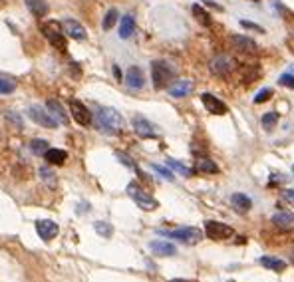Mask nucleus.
Masks as SVG:
<instances>
[{
	"label": "nucleus",
	"instance_id": "obj_30",
	"mask_svg": "<svg viewBox=\"0 0 294 282\" xmlns=\"http://www.w3.org/2000/svg\"><path fill=\"white\" fill-rule=\"evenodd\" d=\"M40 179H42V183H46L48 187H56V173H54L52 169L42 167V169H40Z\"/></svg>",
	"mask_w": 294,
	"mask_h": 282
},
{
	"label": "nucleus",
	"instance_id": "obj_7",
	"mask_svg": "<svg viewBox=\"0 0 294 282\" xmlns=\"http://www.w3.org/2000/svg\"><path fill=\"white\" fill-rule=\"evenodd\" d=\"M205 235L213 241H225V239H231L235 233L229 225L225 223H219V221H209L205 223Z\"/></svg>",
	"mask_w": 294,
	"mask_h": 282
},
{
	"label": "nucleus",
	"instance_id": "obj_6",
	"mask_svg": "<svg viewBox=\"0 0 294 282\" xmlns=\"http://www.w3.org/2000/svg\"><path fill=\"white\" fill-rule=\"evenodd\" d=\"M167 237L175 239V241H181V243H187V245H197L203 239V233L197 227H181V229L169 231Z\"/></svg>",
	"mask_w": 294,
	"mask_h": 282
},
{
	"label": "nucleus",
	"instance_id": "obj_5",
	"mask_svg": "<svg viewBox=\"0 0 294 282\" xmlns=\"http://www.w3.org/2000/svg\"><path fill=\"white\" fill-rule=\"evenodd\" d=\"M28 118H30L34 124L42 126V128H50V130L58 128V122H56V120L52 118V114H50L46 108H42V106H30V108H28Z\"/></svg>",
	"mask_w": 294,
	"mask_h": 282
},
{
	"label": "nucleus",
	"instance_id": "obj_8",
	"mask_svg": "<svg viewBox=\"0 0 294 282\" xmlns=\"http://www.w3.org/2000/svg\"><path fill=\"white\" fill-rule=\"evenodd\" d=\"M70 114L80 126H90L92 124V114L80 100H70Z\"/></svg>",
	"mask_w": 294,
	"mask_h": 282
},
{
	"label": "nucleus",
	"instance_id": "obj_21",
	"mask_svg": "<svg viewBox=\"0 0 294 282\" xmlns=\"http://www.w3.org/2000/svg\"><path fill=\"white\" fill-rule=\"evenodd\" d=\"M259 265H263L265 269L275 271V273H285L287 271V263L283 259H279V257H261Z\"/></svg>",
	"mask_w": 294,
	"mask_h": 282
},
{
	"label": "nucleus",
	"instance_id": "obj_42",
	"mask_svg": "<svg viewBox=\"0 0 294 282\" xmlns=\"http://www.w3.org/2000/svg\"><path fill=\"white\" fill-rule=\"evenodd\" d=\"M171 282H189V281H181V279H177V281H171Z\"/></svg>",
	"mask_w": 294,
	"mask_h": 282
},
{
	"label": "nucleus",
	"instance_id": "obj_16",
	"mask_svg": "<svg viewBox=\"0 0 294 282\" xmlns=\"http://www.w3.org/2000/svg\"><path fill=\"white\" fill-rule=\"evenodd\" d=\"M271 221H273V225H275L277 229H281V231H293L294 229V215L289 213V211H279V213H275Z\"/></svg>",
	"mask_w": 294,
	"mask_h": 282
},
{
	"label": "nucleus",
	"instance_id": "obj_25",
	"mask_svg": "<svg viewBox=\"0 0 294 282\" xmlns=\"http://www.w3.org/2000/svg\"><path fill=\"white\" fill-rule=\"evenodd\" d=\"M193 16L197 18V22H201L203 26H211V16H209V12L203 8V6H199V4H193Z\"/></svg>",
	"mask_w": 294,
	"mask_h": 282
},
{
	"label": "nucleus",
	"instance_id": "obj_12",
	"mask_svg": "<svg viewBox=\"0 0 294 282\" xmlns=\"http://www.w3.org/2000/svg\"><path fill=\"white\" fill-rule=\"evenodd\" d=\"M126 84L132 88V90H142L146 86V76H144V70L140 66H132L128 68L126 72Z\"/></svg>",
	"mask_w": 294,
	"mask_h": 282
},
{
	"label": "nucleus",
	"instance_id": "obj_4",
	"mask_svg": "<svg viewBox=\"0 0 294 282\" xmlns=\"http://www.w3.org/2000/svg\"><path fill=\"white\" fill-rule=\"evenodd\" d=\"M62 28H64V26H60L58 22H48V24L42 26L44 36H46L48 42H50L54 48H58V50H66V36H64V30H62Z\"/></svg>",
	"mask_w": 294,
	"mask_h": 282
},
{
	"label": "nucleus",
	"instance_id": "obj_38",
	"mask_svg": "<svg viewBox=\"0 0 294 282\" xmlns=\"http://www.w3.org/2000/svg\"><path fill=\"white\" fill-rule=\"evenodd\" d=\"M241 26H243V28H247V30H255V32H263V34H265V30H263L261 26H257V24L249 22V20H241Z\"/></svg>",
	"mask_w": 294,
	"mask_h": 282
},
{
	"label": "nucleus",
	"instance_id": "obj_11",
	"mask_svg": "<svg viewBox=\"0 0 294 282\" xmlns=\"http://www.w3.org/2000/svg\"><path fill=\"white\" fill-rule=\"evenodd\" d=\"M201 102L205 106V110L213 116H225L227 114V104H223L219 98H215L213 94H203L201 96Z\"/></svg>",
	"mask_w": 294,
	"mask_h": 282
},
{
	"label": "nucleus",
	"instance_id": "obj_18",
	"mask_svg": "<svg viewBox=\"0 0 294 282\" xmlns=\"http://www.w3.org/2000/svg\"><path fill=\"white\" fill-rule=\"evenodd\" d=\"M231 203H233V207L237 209V213H241V215L249 213L251 207H253L251 197H247L245 193H233V195H231Z\"/></svg>",
	"mask_w": 294,
	"mask_h": 282
},
{
	"label": "nucleus",
	"instance_id": "obj_24",
	"mask_svg": "<svg viewBox=\"0 0 294 282\" xmlns=\"http://www.w3.org/2000/svg\"><path fill=\"white\" fill-rule=\"evenodd\" d=\"M44 157H46V161H48L50 165H64L66 159H68V153H66L64 149H56V147H52V149L46 151Z\"/></svg>",
	"mask_w": 294,
	"mask_h": 282
},
{
	"label": "nucleus",
	"instance_id": "obj_29",
	"mask_svg": "<svg viewBox=\"0 0 294 282\" xmlns=\"http://www.w3.org/2000/svg\"><path fill=\"white\" fill-rule=\"evenodd\" d=\"M197 171H201V173H219V167L211 159H199L197 161Z\"/></svg>",
	"mask_w": 294,
	"mask_h": 282
},
{
	"label": "nucleus",
	"instance_id": "obj_28",
	"mask_svg": "<svg viewBox=\"0 0 294 282\" xmlns=\"http://www.w3.org/2000/svg\"><path fill=\"white\" fill-rule=\"evenodd\" d=\"M48 145H50V143L46 140H32L30 141V151H32L34 155H46V151L50 149Z\"/></svg>",
	"mask_w": 294,
	"mask_h": 282
},
{
	"label": "nucleus",
	"instance_id": "obj_19",
	"mask_svg": "<svg viewBox=\"0 0 294 282\" xmlns=\"http://www.w3.org/2000/svg\"><path fill=\"white\" fill-rule=\"evenodd\" d=\"M193 92V82L189 80H181V82H175L171 88H169V96L171 98H185Z\"/></svg>",
	"mask_w": 294,
	"mask_h": 282
},
{
	"label": "nucleus",
	"instance_id": "obj_46",
	"mask_svg": "<svg viewBox=\"0 0 294 282\" xmlns=\"http://www.w3.org/2000/svg\"><path fill=\"white\" fill-rule=\"evenodd\" d=\"M293 263H294V257H293Z\"/></svg>",
	"mask_w": 294,
	"mask_h": 282
},
{
	"label": "nucleus",
	"instance_id": "obj_14",
	"mask_svg": "<svg viewBox=\"0 0 294 282\" xmlns=\"http://www.w3.org/2000/svg\"><path fill=\"white\" fill-rule=\"evenodd\" d=\"M58 225L54 221H38L36 223V233L40 235L42 241H52L58 237Z\"/></svg>",
	"mask_w": 294,
	"mask_h": 282
},
{
	"label": "nucleus",
	"instance_id": "obj_22",
	"mask_svg": "<svg viewBox=\"0 0 294 282\" xmlns=\"http://www.w3.org/2000/svg\"><path fill=\"white\" fill-rule=\"evenodd\" d=\"M134 32H136V20H134L132 14H126L122 18V22H120V38L128 40V38H132Z\"/></svg>",
	"mask_w": 294,
	"mask_h": 282
},
{
	"label": "nucleus",
	"instance_id": "obj_26",
	"mask_svg": "<svg viewBox=\"0 0 294 282\" xmlns=\"http://www.w3.org/2000/svg\"><path fill=\"white\" fill-rule=\"evenodd\" d=\"M16 90V80L8 76H0V96H8Z\"/></svg>",
	"mask_w": 294,
	"mask_h": 282
},
{
	"label": "nucleus",
	"instance_id": "obj_9",
	"mask_svg": "<svg viewBox=\"0 0 294 282\" xmlns=\"http://www.w3.org/2000/svg\"><path fill=\"white\" fill-rule=\"evenodd\" d=\"M132 126H134V130H136V134H138L140 138H144V140H149V138H155V136H157L155 126H153L149 120H146L144 116H134Z\"/></svg>",
	"mask_w": 294,
	"mask_h": 282
},
{
	"label": "nucleus",
	"instance_id": "obj_37",
	"mask_svg": "<svg viewBox=\"0 0 294 282\" xmlns=\"http://www.w3.org/2000/svg\"><path fill=\"white\" fill-rule=\"evenodd\" d=\"M279 84L285 86V88H289V90H294V76L293 74H283L279 78Z\"/></svg>",
	"mask_w": 294,
	"mask_h": 282
},
{
	"label": "nucleus",
	"instance_id": "obj_15",
	"mask_svg": "<svg viewBox=\"0 0 294 282\" xmlns=\"http://www.w3.org/2000/svg\"><path fill=\"white\" fill-rule=\"evenodd\" d=\"M64 30H66V34L70 36V38H74V40H86V28L78 22V20H74V18H66L64 20Z\"/></svg>",
	"mask_w": 294,
	"mask_h": 282
},
{
	"label": "nucleus",
	"instance_id": "obj_3",
	"mask_svg": "<svg viewBox=\"0 0 294 282\" xmlns=\"http://www.w3.org/2000/svg\"><path fill=\"white\" fill-rule=\"evenodd\" d=\"M128 195H130L144 211H155V209H157V201H155L151 195H147L146 191H144L136 181L128 185Z\"/></svg>",
	"mask_w": 294,
	"mask_h": 282
},
{
	"label": "nucleus",
	"instance_id": "obj_43",
	"mask_svg": "<svg viewBox=\"0 0 294 282\" xmlns=\"http://www.w3.org/2000/svg\"><path fill=\"white\" fill-rule=\"evenodd\" d=\"M251 2H259V0H251Z\"/></svg>",
	"mask_w": 294,
	"mask_h": 282
},
{
	"label": "nucleus",
	"instance_id": "obj_10",
	"mask_svg": "<svg viewBox=\"0 0 294 282\" xmlns=\"http://www.w3.org/2000/svg\"><path fill=\"white\" fill-rule=\"evenodd\" d=\"M231 44L235 46V50H239L243 54H257L259 52L257 42L251 40V38H247V36H243V34H233L231 36Z\"/></svg>",
	"mask_w": 294,
	"mask_h": 282
},
{
	"label": "nucleus",
	"instance_id": "obj_40",
	"mask_svg": "<svg viewBox=\"0 0 294 282\" xmlns=\"http://www.w3.org/2000/svg\"><path fill=\"white\" fill-rule=\"evenodd\" d=\"M118 159H120V161H122L126 167H134V163H132V159H130L128 155H124V153H118Z\"/></svg>",
	"mask_w": 294,
	"mask_h": 282
},
{
	"label": "nucleus",
	"instance_id": "obj_33",
	"mask_svg": "<svg viewBox=\"0 0 294 282\" xmlns=\"http://www.w3.org/2000/svg\"><path fill=\"white\" fill-rule=\"evenodd\" d=\"M4 118H6V120H8V124H10V126H14L18 132H22V130H24L22 118H20L18 114H14V112H4Z\"/></svg>",
	"mask_w": 294,
	"mask_h": 282
},
{
	"label": "nucleus",
	"instance_id": "obj_20",
	"mask_svg": "<svg viewBox=\"0 0 294 282\" xmlns=\"http://www.w3.org/2000/svg\"><path fill=\"white\" fill-rule=\"evenodd\" d=\"M46 110L52 114V118L58 122V124H68V114L64 112V108H62V104L60 102H56V100H48V104H46Z\"/></svg>",
	"mask_w": 294,
	"mask_h": 282
},
{
	"label": "nucleus",
	"instance_id": "obj_35",
	"mask_svg": "<svg viewBox=\"0 0 294 282\" xmlns=\"http://www.w3.org/2000/svg\"><path fill=\"white\" fill-rule=\"evenodd\" d=\"M151 169L155 171V173H159L163 179H167V181H173L175 177H173V173L169 171V169H165V167H161V165H157V163H151Z\"/></svg>",
	"mask_w": 294,
	"mask_h": 282
},
{
	"label": "nucleus",
	"instance_id": "obj_17",
	"mask_svg": "<svg viewBox=\"0 0 294 282\" xmlns=\"http://www.w3.org/2000/svg\"><path fill=\"white\" fill-rule=\"evenodd\" d=\"M149 249L157 257H175L177 255V247L171 245L169 241H151L149 243Z\"/></svg>",
	"mask_w": 294,
	"mask_h": 282
},
{
	"label": "nucleus",
	"instance_id": "obj_1",
	"mask_svg": "<svg viewBox=\"0 0 294 282\" xmlns=\"http://www.w3.org/2000/svg\"><path fill=\"white\" fill-rule=\"evenodd\" d=\"M94 120H96V128L108 136L122 134V130L126 126L122 114H118V110H114V108H98Z\"/></svg>",
	"mask_w": 294,
	"mask_h": 282
},
{
	"label": "nucleus",
	"instance_id": "obj_13",
	"mask_svg": "<svg viewBox=\"0 0 294 282\" xmlns=\"http://www.w3.org/2000/svg\"><path fill=\"white\" fill-rule=\"evenodd\" d=\"M211 72L217 74V76H221V78L229 76V74L233 72V60H231L229 56H219V58H215V60L211 62Z\"/></svg>",
	"mask_w": 294,
	"mask_h": 282
},
{
	"label": "nucleus",
	"instance_id": "obj_32",
	"mask_svg": "<svg viewBox=\"0 0 294 282\" xmlns=\"http://www.w3.org/2000/svg\"><path fill=\"white\" fill-rule=\"evenodd\" d=\"M165 163H167V165H169L171 169H175L177 173H181V175H185V177H191V175H193V171H191L189 167H185L183 163H179V161H175V159H167Z\"/></svg>",
	"mask_w": 294,
	"mask_h": 282
},
{
	"label": "nucleus",
	"instance_id": "obj_23",
	"mask_svg": "<svg viewBox=\"0 0 294 282\" xmlns=\"http://www.w3.org/2000/svg\"><path fill=\"white\" fill-rule=\"evenodd\" d=\"M26 8L36 16V18H44L48 14V2L46 0H24Z\"/></svg>",
	"mask_w": 294,
	"mask_h": 282
},
{
	"label": "nucleus",
	"instance_id": "obj_39",
	"mask_svg": "<svg viewBox=\"0 0 294 282\" xmlns=\"http://www.w3.org/2000/svg\"><path fill=\"white\" fill-rule=\"evenodd\" d=\"M70 66H72V68H70V70H72V76H74V78H80V76H82V68H80V64L74 62V64H70Z\"/></svg>",
	"mask_w": 294,
	"mask_h": 282
},
{
	"label": "nucleus",
	"instance_id": "obj_44",
	"mask_svg": "<svg viewBox=\"0 0 294 282\" xmlns=\"http://www.w3.org/2000/svg\"><path fill=\"white\" fill-rule=\"evenodd\" d=\"M293 173H294V165H293Z\"/></svg>",
	"mask_w": 294,
	"mask_h": 282
},
{
	"label": "nucleus",
	"instance_id": "obj_41",
	"mask_svg": "<svg viewBox=\"0 0 294 282\" xmlns=\"http://www.w3.org/2000/svg\"><path fill=\"white\" fill-rule=\"evenodd\" d=\"M114 74H116V78H118V80H122V72H120V68H118V66H114Z\"/></svg>",
	"mask_w": 294,
	"mask_h": 282
},
{
	"label": "nucleus",
	"instance_id": "obj_2",
	"mask_svg": "<svg viewBox=\"0 0 294 282\" xmlns=\"http://www.w3.org/2000/svg\"><path fill=\"white\" fill-rule=\"evenodd\" d=\"M151 78H153V86L157 90H163L167 88L173 78H175V70L167 64V62H161V60H155L151 62Z\"/></svg>",
	"mask_w": 294,
	"mask_h": 282
},
{
	"label": "nucleus",
	"instance_id": "obj_27",
	"mask_svg": "<svg viewBox=\"0 0 294 282\" xmlns=\"http://www.w3.org/2000/svg\"><path fill=\"white\" fill-rule=\"evenodd\" d=\"M118 18H120V12H118L116 8H110L108 14H106V18H104V22H102V28H104V30H112V28L116 26Z\"/></svg>",
	"mask_w": 294,
	"mask_h": 282
},
{
	"label": "nucleus",
	"instance_id": "obj_31",
	"mask_svg": "<svg viewBox=\"0 0 294 282\" xmlns=\"http://www.w3.org/2000/svg\"><path fill=\"white\" fill-rule=\"evenodd\" d=\"M94 229H96L98 235H102V237H106V239H110V237L114 235V227H112L110 223H104V221H98V223L94 225Z\"/></svg>",
	"mask_w": 294,
	"mask_h": 282
},
{
	"label": "nucleus",
	"instance_id": "obj_45",
	"mask_svg": "<svg viewBox=\"0 0 294 282\" xmlns=\"http://www.w3.org/2000/svg\"><path fill=\"white\" fill-rule=\"evenodd\" d=\"M0 140H2V134H0Z\"/></svg>",
	"mask_w": 294,
	"mask_h": 282
},
{
	"label": "nucleus",
	"instance_id": "obj_34",
	"mask_svg": "<svg viewBox=\"0 0 294 282\" xmlns=\"http://www.w3.org/2000/svg\"><path fill=\"white\" fill-rule=\"evenodd\" d=\"M277 122H279V114H275V112H269V114L263 116V128L267 132H271L277 126Z\"/></svg>",
	"mask_w": 294,
	"mask_h": 282
},
{
	"label": "nucleus",
	"instance_id": "obj_36",
	"mask_svg": "<svg viewBox=\"0 0 294 282\" xmlns=\"http://www.w3.org/2000/svg\"><path fill=\"white\" fill-rule=\"evenodd\" d=\"M273 98V90L271 88H265V90H261L257 96H255V104H263V102H269Z\"/></svg>",
	"mask_w": 294,
	"mask_h": 282
}]
</instances>
